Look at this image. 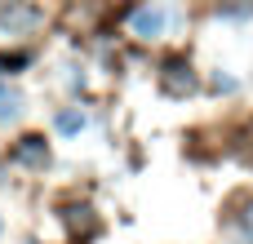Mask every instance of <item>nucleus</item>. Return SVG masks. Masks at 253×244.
<instances>
[{
	"instance_id": "obj_8",
	"label": "nucleus",
	"mask_w": 253,
	"mask_h": 244,
	"mask_svg": "<svg viewBox=\"0 0 253 244\" xmlns=\"http://www.w3.org/2000/svg\"><path fill=\"white\" fill-rule=\"evenodd\" d=\"M102 9V0H84V4H71V22H93V13Z\"/></svg>"
},
{
	"instance_id": "obj_2",
	"label": "nucleus",
	"mask_w": 253,
	"mask_h": 244,
	"mask_svg": "<svg viewBox=\"0 0 253 244\" xmlns=\"http://www.w3.org/2000/svg\"><path fill=\"white\" fill-rule=\"evenodd\" d=\"M0 27H4L9 36L31 31V27H40V9H36V4H27V0H9V4L0 9Z\"/></svg>"
},
{
	"instance_id": "obj_3",
	"label": "nucleus",
	"mask_w": 253,
	"mask_h": 244,
	"mask_svg": "<svg viewBox=\"0 0 253 244\" xmlns=\"http://www.w3.org/2000/svg\"><path fill=\"white\" fill-rule=\"evenodd\" d=\"M13 164H49V147H44V138L40 133H27V138H18V147H13Z\"/></svg>"
},
{
	"instance_id": "obj_5",
	"label": "nucleus",
	"mask_w": 253,
	"mask_h": 244,
	"mask_svg": "<svg viewBox=\"0 0 253 244\" xmlns=\"http://www.w3.org/2000/svg\"><path fill=\"white\" fill-rule=\"evenodd\" d=\"M133 31L138 36H160L165 31V13L160 9H138L133 13Z\"/></svg>"
},
{
	"instance_id": "obj_4",
	"label": "nucleus",
	"mask_w": 253,
	"mask_h": 244,
	"mask_svg": "<svg viewBox=\"0 0 253 244\" xmlns=\"http://www.w3.org/2000/svg\"><path fill=\"white\" fill-rule=\"evenodd\" d=\"M62 222H67L76 236H84V240H89V236H98V218H93V209H89V204H67V209H62Z\"/></svg>"
},
{
	"instance_id": "obj_1",
	"label": "nucleus",
	"mask_w": 253,
	"mask_h": 244,
	"mask_svg": "<svg viewBox=\"0 0 253 244\" xmlns=\"http://www.w3.org/2000/svg\"><path fill=\"white\" fill-rule=\"evenodd\" d=\"M160 89H165L169 98H187V93L196 89L191 62H187V58H165V62H160Z\"/></svg>"
},
{
	"instance_id": "obj_6",
	"label": "nucleus",
	"mask_w": 253,
	"mask_h": 244,
	"mask_svg": "<svg viewBox=\"0 0 253 244\" xmlns=\"http://www.w3.org/2000/svg\"><path fill=\"white\" fill-rule=\"evenodd\" d=\"M236 227H240L245 244H253V200H245V204H240V213H236Z\"/></svg>"
},
{
	"instance_id": "obj_7",
	"label": "nucleus",
	"mask_w": 253,
	"mask_h": 244,
	"mask_svg": "<svg viewBox=\"0 0 253 244\" xmlns=\"http://www.w3.org/2000/svg\"><path fill=\"white\" fill-rule=\"evenodd\" d=\"M58 129H62V133H80V129H84V116H80V111H58Z\"/></svg>"
}]
</instances>
